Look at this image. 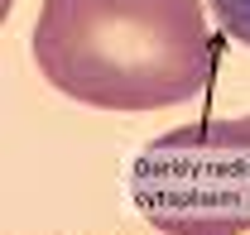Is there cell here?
Masks as SVG:
<instances>
[{
    "mask_svg": "<svg viewBox=\"0 0 250 235\" xmlns=\"http://www.w3.org/2000/svg\"><path fill=\"white\" fill-rule=\"evenodd\" d=\"M29 48L48 87L101 111L183 106L217 67L197 0H43Z\"/></svg>",
    "mask_w": 250,
    "mask_h": 235,
    "instance_id": "6da1fadb",
    "label": "cell"
},
{
    "mask_svg": "<svg viewBox=\"0 0 250 235\" xmlns=\"http://www.w3.org/2000/svg\"><path fill=\"white\" fill-rule=\"evenodd\" d=\"M135 206L164 235L250 231V116L159 135L130 173Z\"/></svg>",
    "mask_w": 250,
    "mask_h": 235,
    "instance_id": "7a4b0ae2",
    "label": "cell"
},
{
    "mask_svg": "<svg viewBox=\"0 0 250 235\" xmlns=\"http://www.w3.org/2000/svg\"><path fill=\"white\" fill-rule=\"evenodd\" d=\"M207 5H212V15L221 20V29L231 39L250 43V0H207Z\"/></svg>",
    "mask_w": 250,
    "mask_h": 235,
    "instance_id": "3957f363",
    "label": "cell"
},
{
    "mask_svg": "<svg viewBox=\"0 0 250 235\" xmlns=\"http://www.w3.org/2000/svg\"><path fill=\"white\" fill-rule=\"evenodd\" d=\"M5 5H10V0H5Z\"/></svg>",
    "mask_w": 250,
    "mask_h": 235,
    "instance_id": "277c9868",
    "label": "cell"
}]
</instances>
